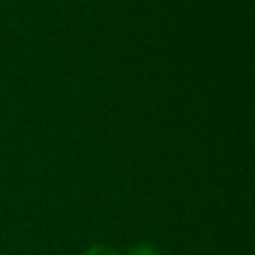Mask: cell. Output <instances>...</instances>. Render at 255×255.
Returning <instances> with one entry per match:
<instances>
[{
    "label": "cell",
    "mask_w": 255,
    "mask_h": 255,
    "mask_svg": "<svg viewBox=\"0 0 255 255\" xmlns=\"http://www.w3.org/2000/svg\"><path fill=\"white\" fill-rule=\"evenodd\" d=\"M84 255H120V253L108 245H92Z\"/></svg>",
    "instance_id": "obj_1"
},
{
    "label": "cell",
    "mask_w": 255,
    "mask_h": 255,
    "mask_svg": "<svg viewBox=\"0 0 255 255\" xmlns=\"http://www.w3.org/2000/svg\"><path fill=\"white\" fill-rule=\"evenodd\" d=\"M131 255H159V251L153 247V245H135L131 249Z\"/></svg>",
    "instance_id": "obj_2"
}]
</instances>
